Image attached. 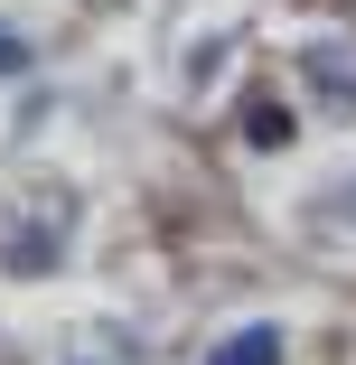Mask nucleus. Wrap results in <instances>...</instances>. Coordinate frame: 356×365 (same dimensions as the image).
<instances>
[{"mask_svg": "<svg viewBox=\"0 0 356 365\" xmlns=\"http://www.w3.org/2000/svg\"><path fill=\"white\" fill-rule=\"evenodd\" d=\"M206 365H281V337H272V328H244V337H225Z\"/></svg>", "mask_w": 356, "mask_h": 365, "instance_id": "nucleus-1", "label": "nucleus"}, {"mask_svg": "<svg viewBox=\"0 0 356 365\" xmlns=\"http://www.w3.org/2000/svg\"><path fill=\"white\" fill-rule=\"evenodd\" d=\"M10 66H19V38H0V76H10Z\"/></svg>", "mask_w": 356, "mask_h": 365, "instance_id": "nucleus-2", "label": "nucleus"}]
</instances>
